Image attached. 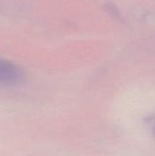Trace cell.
<instances>
[{"label":"cell","mask_w":155,"mask_h":156,"mask_svg":"<svg viewBox=\"0 0 155 156\" xmlns=\"http://www.w3.org/2000/svg\"><path fill=\"white\" fill-rule=\"evenodd\" d=\"M25 80L23 69L11 60L0 58V87H14Z\"/></svg>","instance_id":"cell-1"},{"label":"cell","mask_w":155,"mask_h":156,"mask_svg":"<svg viewBox=\"0 0 155 156\" xmlns=\"http://www.w3.org/2000/svg\"><path fill=\"white\" fill-rule=\"evenodd\" d=\"M152 133H153V136L155 140V123L153 125V129H152Z\"/></svg>","instance_id":"cell-2"}]
</instances>
